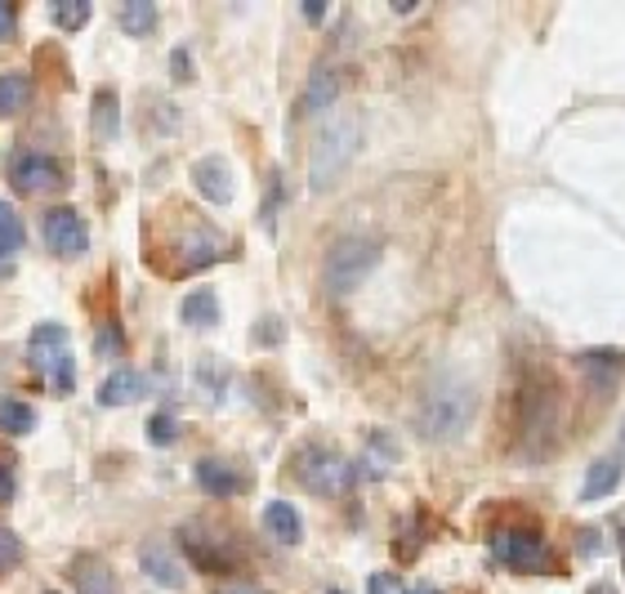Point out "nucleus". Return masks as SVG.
<instances>
[{
	"label": "nucleus",
	"mask_w": 625,
	"mask_h": 594,
	"mask_svg": "<svg viewBox=\"0 0 625 594\" xmlns=\"http://www.w3.org/2000/svg\"><path fill=\"white\" fill-rule=\"evenodd\" d=\"M469 420H473V389L456 376L429 384L416 407V433L424 442H456L469 429Z\"/></svg>",
	"instance_id": "obj_1"
},
{
	"label": "nucleus",
	"mask_w": 625,
	"mask_h": 594,
	"mask_svg": "<svg viewBox=\"0 0 625 594\" xmlns=\"http://www.w3.org/2000/svg\"><path fill=\"white\" fill-rule=\"evenodd\" d=\"M358 147H362V117L358 112H340V117H330L313 143V153H309V188L313 192H326L335 179H340L353 157H358Z\"/></svg>",
	"instance_id": "obj_2"
},
{
	"label": "nucleus",
	"mask_w": 625,
	"mask_h": 594,
	"mask_svg": "<svg viewBox=\"0 0 625 594\" xmlns=\"http://www.w3.org/2000/svg\"><path fill=\"white\" fill-rule=\"evenodd\" d=\"M27 349H32V363L36 371L45 376V384H50L55 393H72L76 384V358H72V335L68 326L59 322H40L27 340Z\"/></svg>",
	"instance_id": "obj_3"
},
{
	"label": "nucleus",
	"mask_w": 625,
	"mask_h": 594,
	"mask_svg": "<svg viewBox=\"0 0 625 594\" xmlns=\"http://www.w3.org/2000/svg\"><path fill=\"white\" fill-rule=\"evenodd\" d=\"M380 260V246L371 237H340L330 246V256H326V269H322V282L330 295H349L366 282V273L375 269Z\"/></svg>",
	"instance_id": "obj_4"
},
{
	"label": "nucleus",
	"mask_w": 625,
	"mask_h": 594,
	"mask_svg": "<svg viewBox=\"0 0 625 594\" xmlns=\"http://www.w3.org/2000/svg\"><path fill=\"white\" fill-rule=\"evenodd\" d=\"M296 478L304 483V491H313V497H340V491L353 487V465L340 452L309 442V448L296 452Z\"/></svg>",
	"instance_id": "obj_5"
},
{
	"label": "nucleus",
	"mask_w": 625,
	"mask_h": 594,
	"mask_svg": "<svg viewBox=\"0 0 625 594\" xmlns=\"http://www.w3.org/2000/svg\"><path fill=\"white\" fill-rule=\"evenodd\" d=\"M554 384L545 376H527L522 393H518V425H522V438L527 448H537L541 438L554 433V420H558V407H554Z\"/></svg>",
	"instance_id": "obj_6"
},
{
	"label": "nucleus",
	"mask_w": 625,
	"mask_h": 594,
	"mask_svg": "<svg viewBox=\"0 0 625 594\" xmlns=\"http://www.w3.org/2000/svg\"><path fill=\"white\" fill-rule=\"evenodd\" d=\"M492 555L505 563V568H514V572H541V568H550V550H545V540L537 536V532H527V527H505V532H496L492 536Z\"/></svg>",
	"instance_id": "obj_7"
},
{
	"label": "nucleus",
	"mask_w": 625,
	"mask_h": 594,
	"mask_svg": "<svg viewBox=\"0 0 625 594\" xmlns=\"http://www.w3.org/2000/svg\"><path fill=\"white\" fill-rule=\"evenodd\" d=\"M40 233H45V241H50V251L63 256V260L85 256V246H89V233H85V224H81V215L72 206L45 211L40 215Z\"/></svg>",
	"instance_id": "obj_8"
},
{
	"label": "nucleus",
	"mask_w": 625,
	"mask_h": 594,
	"mask_svg": "<svg viewBox=\"0 0 625 594\" xmlns=\"http://www.w3.org/2000/svg\"><path fill=\"white\" fill-rule=\"evenodd\" d=\"M5 170H10L19 192H50V188L63 183V166L55 157H45V153H27V147L5 162Z\"/></svg>",
	"instance_id": "obj_9"
},
{
	"label": "nucleus",
	"mask_w": 625,
	"mask_h": 594,
	"mask_svg": "<svg viewBox=\"0 0 625 594\" xmlns=\"http://www.w3.org/2000/svg\"><path fill=\"white\" fill-rule=\"evenodd\" d=\"M340 72L335 68H313L309 72V81H304V94H300V112L304 117H317V112H326V108H335V98H340Z\"/></svg>",
	"instance_id": "obj_10"
},
{
	"label": "nucleus",
	"mask_w": 625,
	"mask_h": 594,
	"mask_svg": "<svg viewBox=\"0 0 625 594\" xmlns=\"http://www.w3.org/2000/svg\"><path fill=\"white\" fill-rule=\"evenodd\" d=\"M192 183H197V192L215 206L232 202V170H228L224 157H202L197 166H192Z\"/></svg>",
	"instance_id": "obj_11"
},
{
	"label": "nucleus",
	"mask_w": 625,
	"mask_h": 594,
	"mask_svg": "<svg viewBox=\"0 0 625 594\" xmlns=\"http://www.w3.org/2000/svg\"><path fill=\"white\" fill-rule=\"evenodd\" d=\"M139 568L148 572V581H157V585H166V590H179V585H183V568H179V559L161 546V540H143V546H139Z\"/></svg>",
	"instance_id": "obj_12"
},
{
	"label": "nucleus",
	"mask_w": 625,
	"mask_h": 594,
	"mask_svg": "<svg viewBox=\"0 0 625 594\" xmlns=\"http://www.w3.org/2000/svg\"><path fill=\"white\" fill-rule=\"evenodd\" d=\"M68 577H72V585L81 594H117V577H112V568L99 555H76Z\"/></svg>",
	"instance_id": "obj_13"
},
{
	"label": "nucleus",
	"mask_w": 625,
	"mask_h": 594,
	"mask_svg": "<svg viewBox=\"0 0 625 594\" xmlns=\"http://www.w3.org/2000/svg\"><path fill=\"white\" fill-rule=\"evenodd\" d=\"M143 393H148V380H143L139 371H130V367H117L104 384H99V403L104 407H130V403H139Z\"/></svg>",
	"instance_id": "obj_14"
},
{
	"label": "nucleus",
	"mask_w": 625,
	"mask_h": 594,
	"mask_svg": "<svg viewBox=\"0 0 625 594\" xmlns=\"http://www.w3.org/2000/svg\"><path fill=\"white\" fill-rule=\"evenodd\" d=\"M192 474H197V487L206 491V497H237V491H242L247 487V478L242 474H237L232 465H224V461H197V470H192Z\"/></svg>",
	"instance_id": "obj_15"
},
{
	"label": "nucleus",
	"mask_w": 625,
	"mask_h": 594,
	"mask_svg": "<svg viewBox=\"0 0 625 594\" xmlns=\"http://www.w3.org/2000/svg\"><path fill=\"white\" fill-rule=\"evenodd\" d=\"M264 527H268L273 540H281V546H300V536H304V523H300L296 506H286V501L264 506Z\"/></svg>",
	"instance_id": "obj_16"
},
{
	"label": "nucleus",
	"mask_w": 625,
	"mask_h": 594,
	"mask_svg": "<svg viewBox=\"0 0 625 594\" xmlns=\"http://www.w3.org/2000/svg\"><path fill=\"white\" fill-rule=\"evenodd\" d=\"M576 363H581V371H586L599 389H612L616 376L625 371V354H616V349H586V354H576Z\"/></svg>",
	"instance_id": "obj_17"
},
{
	"label": "nucleus",
	"mask_w": 625,
	"mask_h": 594,
	"mask_svg": "<svg viewBox=\"0 0 625 594\" xmlns=\"http://www.w3.org/2000/svg\"><path fill=\"white\" fill-rule=\"evenodd\" d=\"M179 540H183L188 559L197 563L202 572H228V555H224V550H215V546H211V536H202L197 527H183V532H179Z\"/></svg>",
	"instance_id": "obj_18"
},
{
	"label": "nucleus",
	"mask_w": 625,
	"mask_h": 594,
	"mask_svg": "<svg viewBox=\"0 0 625 594\" xmlns=\"http://www.w3.org/2000/svg\"><path fill=\"white\" fill-rule=\"evenodd\" d=\"M179 318L188 322V326H215L219 322V295L211 290V286H197L188 295V300L179 305Z\"/></svg>",
	"instance_id": "obj_19"
},
{
	"label": "nucleus",
	"mask_w": 625,
	"mask_h": 594,
	"mask_svg": "<svg viewBox=\"0 0 625 594\" xmlns=\"http://www.w3.org/2000/svg\"><path fill=\"white\" fill-rule=\"evenodd\" d=\"M621 474H625V465H621L616 456H608V461L590 465V474H586V487H581V501H603V497H612V491H616V483H621Z\"/></svg>",
	"instance_id": "obj_20"
},
{
	"label": "nucleus",
	"mask_w": 625,
	"mask_h": 594,
	"mask_svg": "<svg viewBox=\"0 0 625 594\" xmlns=\"http://www.w3.org/2000/svg\"><path fill=\"white\" fill-rule=\"evenodd\" d=\"M89 126H94V139L108 143L117 139V126H121V112H117V94L104 85V90H94V112H89Z\"/></svg>",
	"instance_id": "obj_21"
},
{
	"label": "nucleus",
	"mask_w": 625,
	"mask_h": 594,
	"mask_svg": "<svg viewBox=\"0 0 625 594\" xmlns=\"http://www.w3.org/2000/svg\"><path fill=\"white\" fill-rule=\"evenodd\" d=\"M117 23L125 27V36H153L157 5H153V0H125V5L117 10Z\"/></svg>",
	"instance_id": "obj_22"
},
{
	"label": "nucleus",
	"mask_w": 625,
	"mask_h": 594,
	"mask_svg": "<svg viewBox=\"0 0 625 594\" xmlns=\"http://www.w3.org/2000/svg\"><path fill=\"white\" fill-rule=\"evenodd\" d=\"M27 98H32V81L23 72H5V76H0V121L23 112Z\"/></svg>",
	"instance_id": "obj_23"
},
{
	"label": "nucleus",
	"mask_w": 625,
	"mask_h": 594,
	"mask_svg": "<svg viewBox=\"0 0 625 594\" xmlns=\"http://www.w3.org/2000/svg\"><path fill=\"white\" fill-rule=\"evenodd\" d=\"M23 241H27V233H23V219H19V211L0 197V256L5 260H14L19 251H23Z\"/></svg>",
	"instance_id": "obj_24"
},
{
	"label": "nucleus",
	"mask_w": 625,
	"mask_h": 594,
	"mask_svg": "<svg viewBox=\"0 0 625 594\" xmlns=\"http://www.w3.org/2000/svg\"><path fill=\"white\" fill-rule=\"evenodd\" d=\"M32 429H36V412H32L27 403H19V399L0 403V433L23 438V433H32Z\"/></svg>",
	"instance_id": "obj_25"
},
{
	"label": "nucleus",
	"mask_w": 625,
	"mask_h": 594,
	"mask_svg": "<svg viewBox=\"0 0 625 594\" xmlns=\"http://www.w3.org/2000/svg\"><path fill=\"white\" fill-rule=\"evenodd\" d=\"M89 14H94L89 0H55V5H50L55 27H63V32H81L89 23Z\"/></svg>",
	"instance_id": "obj_26"
},
{
	"label": "nucleus",
	"mask_w": 625,
	"mask_h": 594,
	"mask_svg": "<svg viewBox=\"0 0 625 594\" xmlns=\"http://www.w3.org/2000/svg\"><path fill=\"white\" fill-rule=\"evenodd\" d=\"M175 438H179V425H175V416H170V412H157V416L148 420V442H153V448H170Z\"/></svg>",
	"instance_id": "obj_27"
},
{
	"label": "nucleus",
	"mask_w": 625,
	"mask_h": 594,
	"mask_svg": "<svg viewBox=\"0 0 625 594\" xmlns=\"http://www.w3.org/2000/svg\"><path fill=\"white\" fill-rule=\"evenodd\" d=\"M19 559H23V540H19L5 523H0V572H10Z\"/></svg>",
	"instance_id": "obj_28"
},
{
	"label": "nucleus",
	"mask_w": 625,
	"mask_h": 594,
	"mask_svg": "<svg viewBox=\"0 0 625 594\" xmlns=\"http://www.w3.org/2000/svg\"><path fill=\"white\" fill-rule=\"evenodd\" d=\"M366 594H407V590H402V581H398L394 572H375V577L366 581Z\"/></svg>",
	"instance_id": "obj_29"
},
{
	"label": "nucleus",
	"mask_w": 625,
	"mask_h": 594,
	"mask_svg": "<svg viewBox=\"0 0 625 594\" xmlns=\"http://www.w3.org/2000/svg\"><path fill=\"white\" fill-rule=\"evenodd\" d=\"M14 501V461L0 456V506Z\"/></svg>",
	"instance_id": "obj_30"
},
{
	"label": "nucleus",
	"mask_w": 625,
	"mask_h": 594,
	"mask_svg": "<svg viewBox=\"0 0 625 594\" xmlns=\"http://www.w3.org/2000/svg\"><path fill=\"white\" fill-rule=\"evenodd\" d=\"M170 68H175V72H170L175 81H188V76H192V59H188V49H175V55H170Z\"/></svg>",
	"instance_id": "obj_31"
},
{
	"label": "nucleus",
	"mask_w": 625,
	"mask_h": 594,
	"mask_svg": "<svg viewBox=\"0 0 625 594\" xmlns=\"http://www.w3.org/2000/svg\"><path fill=\"white\" fill-rule=\"evenodd\" d=\"M14 23H19L14 5H5V0H0V40H10V36H14Z\"/></svg>",
	"instance_id": "obj_32"
},
{
	"label": "nucleus",
	"mask_w": 625,
	"mask_h": 594,
	"mask_svg": "<svg viewBox=\"0 0 625 594\" xmlns=\"http://www.w3.org/2000/svg\"><path fill=\"white\" fill-rule=\"evenodd\" d=\"M219 594H264L260 585H247V581H232V585H224Z\"/></svg>",
	"instance_id": "obj_33"
},
{
	"label": "nucleus",
	"mask_w": 625,
	"mask_h": 594,
	"mask_svg": "<svg viewBox=\"0 0 625 594\" xmlns=\"http://www.w3.org/2000/svg\"><path fill=\"white\" fill-rule=\"evenodd\" d=\"M407 594H438V590H434V585H411Z\"/></svg>",
	"instance_id": "obj_34"
},
{
	"label": "nucleus",
	"mask_w": 625,
	"mask_h": 594,
	"mask_svg": "<svg viewBox=\"0 0 625 594\" xmlns=\"http://www.w3.org/2000/svg\"><path fill=\"white\" fill-rule=\"evenodd\" d=\"M326 594H345V590H326Z\"/></svg>",
	"instance_id": "obj_35"
},
{
	"label": "nucleus",
	"mask_w": 625,
	"mask_h": 594,
	"mask_svg": "<svg viewBox=\"0 0 625 594\" xmlns=\"http://www.w3.org/2000/svg\"><path fill=\"white\" fill-rule=\"evenodd\" d=\"M45 594H59V590H45Z\"/></svg>",
	"instance_id": "obj_36"
}]
</instances>
